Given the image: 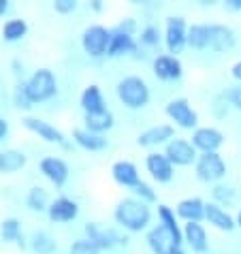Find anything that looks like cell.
<instances>
[{
	"label": "cell",
	"mask_w": 241,
	"mask_h": 254,
	"mask_svg": "<svg viewBox=\"0 0 241 254\" xmlns=\"http://www.w3.org/2000/svg\"><path fill=\"white\" fill-rule=\"evenodd\" d=\"M113 218L124 231L141 233L152 222V207L137 196H126V199L118 201L116 209H113Z\"/></svg>",
	"instance_id": "obj_1"
},
{
	"label": "cell",
	"mask_w": 241,
	"mask_h": 254,
	"mask_svg": "<svg viewBox=\"0 0 241 254\" xmlns=\"http://www.w3.org/2000/svg\"><path fill=\"white\" fill-rule=\"evenodd\" d=\"M116 94L120 98V103H122L126 109H132V111L147 107V103H150V98H152L150 86H147V81L139 75L122 77V79L116 83Z\"/></svg>",
	"instance_id": "obj_2"
},
{
	"label": "cell",
	"mask_w": 241,
	"mask_h": 254,
	"mask_svg": "<svg viewBox=\"0 0 241 254\" xmlns=\"http://www.w3.org/2000/svg\"><path fill=\"white\" fill-rule=\"evenodd\" d=\"M226 160L222 158L220 152H211V154H198V160L194 165V175L198 182L203 184H220L226 178Z\"/></svg>",
	"instance_id": "obj_3"
},
{
	"label": "cell",
	"mask_w": 241,
	"mask_h": 254,
	"mask_svg": "<svg viewBox=\"0 0 241 254\" xmlns=\"http://www.w3.org/2000/svg\"><path fill=\"white\" fill-rule=\"evenodd\" d=\"M165 114L173 122V126H177V128L192 130V132L198 128V114H196V109L190 105L188 98H183V96L171 98V101L165 105Z\"/></svg>",
	"instance_id": "obj_4"
},
{
	"label": "cell",
	"mask_w": 241,
	"mask_h": 254,
	"mask_svg": "<svg viewBox=\"0 0 241 254\" xmlns=\"http://www.w3.org/2000/svg\"><path fill=\"white\" fill-rule=\"evenodd\" d=\"M26 90H28V96H30L32 105L43 103V101H49V98L58 92V81H56V77L49 68H39V70H34L32 77L26 81Z\"/></svg>",
	"instance_id": "obj_5"
},
{
	"label": "cell",
	"mask_w": 241,
	"mask_h": 254,
	"mask_svg": "<svg viewBox=\"0 0 241 254\" xmlns=\"http://www.w3.org/2000/svg\"><path fill=\"white\" fill-rule=\"evenodd\" d=\"M188 24L183 15H169L165 22V45L171 56L181 54L188 47Z\"/></svg>",
	"instance_id": "obj_6"
},
{
	"label": "cell",
	"mask_w": 241,
	"mask_h": 254,
	"mask_svg": "<svg viewBox=\"0 0 241 254\" xmlns=\"http://www.w3.org/2000/svg\"><path fill=\"white\" fill-rule=\"evenodd\" d=\"M111 34L113 30L105 28L101 24H92L88 26L81 34V45L83 52L92 58H101V56H107L109 52V43H111Z\"/></svg>",
	"instance_id": "obj_7"
},
{
	"label": "cell",
	"mask_w": 241,
	"mask_h": 254,
	"mask_svg": "<svg viewBox=\"0 0 241 254\" xmlns=\"http://www.w3.org/2000/svg\"><path fill=\"white\" fill-rule=\"evenodd\" d=\"M165 154L173 162V167H190V165H196L198 160V150L192 145L190 139L175 137L165 145Z\"/></svg>",
	"instance_id": "obj_8"
},
{
	"label": "cell",
	"mask_w": 241,
	"mask_h": 254,
	"mask_svg": "<svg viewBox=\"0 0 241 254\" xmlns=\"http://www.w3.org/2000/svg\"><path fill=\"white\" fill-rule=\"evenodd\" d=\"M224 132L218 130L216 126H198V128L192 132V145L198 150V154H211V152H218L220 147L224 145Z\"/></svg>",
	"instance_id": "obj_9"
},
{
	"label": "cell",
	"mask_w": 241,
	"mask_h": 254,
	"mask_svg": "<svg viewBox=\"0 0 241 254\" xmlns=\"http://www.w3.org/2000/svg\"><path fill=\"white\" fill-rule=\"evenodd\" d=\"M145 169L152 175L154 182L158 184H169L175 178V167L173 162L167 158L165 152H150L145 156Z\"/></svg>",
	"instance_id": "obj_10"
},
{
	"label": "cell",
	"mask_w": 241,
	"mask_h": 254,
	"mask_svg": "<svg viewBox=\"0 0 241 254\" xmlns=\"http://www.w3.org/2000/svg\"><path fill=\"white\" fill-rule=\"evenodd\" d=\"M152 70L156 75V79L160 81H180L183 77V64L177 56L171 54H160L156 56L152 62Z\"/></svg>",
	"instance_id": "obj_11"
},
{
	"label": "cell",
	"mask_w": 241,
	"mask_h": 254,
	"mask_svg": "<svg viewBox=\"0 0 241 254\" xmlns=\"http://www.w3.org/2000/svg\"><path fill=\"white\" fill-rule=\"evenodd\" d=\"M237 45V32L226 24H209V52L226 54Z\"/></svg>",
	"instance_id": "obj_12"
},
{
	"label": "cell",
	"mask_w": 241,
	"mask_h": 254,
	"mask_svg": "<svg viewBox=\"0 0 241 254\" xmlns=\"http://www.w3.org/2000/svg\"><path fill=\"white\" fill-rule=\"evenodd\" d=\"M205 220H207L209 227H214L222 233H231V231L237 229L235 216H233L226 207L218 205L214 201H207V205H205Z\"/></svg>",
	"instance_id": "obj_13"
},
{
	"label": "cell",
	"mask_w": 241,
	"mask_h": 254,
	"mask_svg": "<svg viewBox=\"0 0 241 254\" xmlns=\"http://www.w3.org/2000/svg\"><path fill=\"white\" fill-rule=\"evenodd\" d=\"M86 235H88L86 239H90L98 250H109L116 244H126V239L120 237L113 229H107L98 222H88L86 224Z\"/></svg>",
	"instance_id": "obj_14"
},
{
	"label": "cell",
	"mask_w": 241,
	"mask_h": 254,
	"mask_svg": "<svg viewBox=\"0 0 241 254\" xmlns=\"http://www.w3.org/2000/svg\"><path fill=\"white\" fill-rule=\"evenodd\" d=\"M175 139V126L173 124H154L150 128H145L143 132H139L137 143L141 147H156L162 143H169V141Z\"/></svg>",
	"instance_id": "obj_15"
},
{
	"label": "cell",
	"mask_w": 241,
	"mask_h": 254,
	"mask_svg": "<svg viewBox=\"0 0 241 254\" xmlns=\"http://www.w3.org/2000/svg\"><path fill=\"white\" fill-rule=\"evenodd\" d=\"M22 124H24L30 132H34V135H39V139L47 141V143H60V145H66V141H64V135H62V130H58L54 124L45 122V120L28 116V118H24V120H22Z\"/></svg>",
	"instance_id": "obj_16"
},
{
	"label": "cell",
	"mask_w": 241,
	"mask_h": 254,
	"mask_svg": "<svg viewBox=\"0 0 241 254\" xmlns=\"http://www.w3.org/2000/svg\"><path fill=\"white\" fill-rule=\"evenodd\" d=\"M111 178L116 184H120L122 188H137L141 182V175H139V169L134 162L130 160H116L111 165Z\"/></svg>",
	"instance_id": "obj_17"
},
{
	"label": "cell",
	"mask_w": 241,
	"mask_h": 254,
	"mask_svg": "<svg viewBox=\"0 0 241 254\" xmlns=\"http://www.w3.org/2000/svg\"><path fill=\"white\" fill-rule=\"evenodd\" d=\"M181 229H183V244L192 252L203 254L209 250V237L203 222H183Z\"/></svg>",
	"instance_id": "obj_18"
},
{
	"label": "cell",
	"mask_w": 241,
	"mask_h": 254,
	"mask_svg": "<svg viewBox=\"0 0 241 254\" xmlns=\"http://www.w3.org/2000/svg\"><path fill=\"white\" fill-rule=\"evenodd\" d=\"M205 205H207V201H203L201 196H186L175 205V214L183 222H203Z\"/></svg>",
	"instance_id": "obj_19"
},
{
	"label": "cell",
	"mask_w": 241,
	"mask_h": 254,
	"mask_svg": "<svg viewBox=\"0 0 241 254\" xmlns=\"http://www.w3.org/2000/svg\"><path fill=\"white\" fill-rule=\"evenodd\" d=\"M145 239H147V246H150V250L154 254H167L171 248H181V244L175 239L173 233L167 231L162 224L150 229V233H147Z\"/></svg>",
	"instance_id": "obj_20"
},
{
	"label": "cell",
	"mask_w": 241,
	"mask_h": 254,
	"mask_svg": "<svg viewBox=\"0 0 241 254\" xmlns=\"http://www.w3.org/2000/svg\"><path fill=\"white\" fill-rule=\"evenodd\" d=\"M39 169L54 186H64L68 180V165L58 156H45L39 162Z\"/></svg>",
	"instance_id": "obj_21"
},
{
	"label": "cell",
	"mask_w": 241,
	"mask_h": 254,
	"mask_svg": "<svg viewBox=\"0 0 241 254\" xmlns=\"http://www.w3.org/2000/svg\"><path fill=\"white\" fill-rule=\"evenodd\" d=\"M77 214H79V205L68 199V196H58L49 203V209H47V216L52 222H70L75 220Z\"/></svg>",
	"instance_id": "obj_22"
},
{
	"label": "cell",
	"mask_w": 241,
	"mask_h": 254,
	"mask_svg": "<svg viewBox=\"0 0 241 254\" xmlns=\"http://www.w3.org/2000/svg\"><path fill=\"white\" fill-rule=\"evenodd\" d=\"M137 49H139V41H134L132 34H126V32L113 30L107 56H109V58H120V56H128V54H134V52H137Z\"/></svg>",
	"instance_id": "obj_23"
},
{
	"label": "cell",
	"mask_w": 241,
	"mask_h": 254,
	"mask_svg": "<svg viewBox=\"0 0 241 254\" xmlns=\"http://www.w3.org/2000/svg\"><path fill=\"white\" fill-rule=\"evenodd\" d=\"M73 141L88 152H101V150H105V147H109L107 137L96 135V132H92L88 128H75L73 130Z\"/></svg>",
	"instance_id": "obj_24"
},
{
	"label": "cell",
	"mask_w": 241,
	"mask_h": 254,
	"mask_svg": "<svg viewBox=\"0 0 241 254\" xmlns=\"http://www.w3.org/2000/svg\"><path fill=\"white\" fill-rule=\"evenodd\" d=\"M116 124V118H113L111 109H103V111H96V114H86V128L96 132V135H103L113 128Z\"/></svg>",
	"instance_id": "obj_25"
},
{
	"label": "cell",
	"mask_w": 241,
	"mask_h": 254,
	"mask_svg": "<svg viewBox=\"0 0 241 254\" xmlns=\"http://www.w3.org/2000/svg\"><path fill=\"white\" fill-rule=\"evenodd\" d=\"M158 224H162L167 231H171L177 242L183 244V229L180 227V218H177L173 207H169V205H165V203H160V205H158Z\"/></svg>",
	"instance_id": "obj_26"
},
{
	"label": "cell",
	"mask_w": 241,
	"mask_h": 254,
	"mask_svg": "<svg viewBox=\"0 0 241 254\" xmlns=\"http://www.w3.org/2000/svg\"><path fill=\"white\" fill-rule=\"evenodd\" d=\"M81 107H83L86 114H96V111L107 109L103 92H101V88H98L96 83H90V86L81 92Z\"/></svg>",
	"instance_id": "obj_27"
},
{
	"label": "cell",
	"mask_w": 241,
	"mask_h": 254,
	"mask_svg": "<svg viewBox=\"0 0 241 254\" xmlns=\"http://www.w3.org/2000/svg\"><path fill=\"white\" fill-rule=\"evenodd\" d=\"M28 162V156L19 150H4L0 152V173H17Z\"/></svg>",
	"instance_id": "obj_28"
},
{
	"label": "cell",
	"mask_w": 241,
	"mask_h": 254,
	"mask_svg": "<svg viewBox=\"0 0 241 254\" xmlns=\"http://www.w3.org/2000/svg\"><path fill=\"white\" fill-rule=\"evenodd\" d=\"M188 47L194 49V52H207L209 24H192L188 28Z\"/></svg>",
	"instance_id": "obj_29"
},
{
	"label": "cell",
	"mask_w": 241,
	"mask_h": 254,
	"mask_svg": "<svg viewBox=\"0 0 241 254\" xmlns=\"http://www.w3.org/2000/svg\"><path fill=\"white\" fill-rule=\"evenodd\" d=\"M28 32V24L24 19H9L2 26V39L9 41V43H15V41H22Z\"/></svg>",
	"instance_id": "obj_30"
},
{
	"label": "cell",
	"mask_w": 241,
	"mask_h": 254,
	"mask_svg": "<svg viewBox=\"0 0 241 254\" xmlns=\"http://www.w3.org/2000/svg\"><path fill=\"white\" fill-rule=\"evenodd\" d=\"M211 196H214V203L229 209V205H233L235 199H237V190L233 186H229V184H222V182H220V184H216L214 188H211Z\"/></svg>",
	"instance_id": "obj_31"
},
{
	"label": "cell",
	"mask_w": 241,
	"mask_h": 254,
	"mask_svg": "<svg viewBox=\"0 0 241 254\" xmlns=\"http://www.w3.org/2000/svg\"><path fill=\"white\" fill-rule=\"evenodd\" d=\"M26 205L34 209V211H45L49 209V201H47V190L41 186H32L30 192L26 196Z\"/></svg>",
	"instance_id": "obj_32"
},
{
	"label": "cell",
	"mask_w": 241,
	"mask_h": 254,
	"mask_svg": "<svg viewBox=\"0 0 241 254\" xmlns=\"http://www.w3.org/2000/svg\"><path fill=\"white\" fill-rule=\"evenodd\" d=\"M0 235H2L4 242H17L22 244L19 239H22V227H19V220L17 218H4L2 222H0Z\"/></svg>",
	"instance_id": "obj_33"
},
{
	"label": "cell",
	"mask_w": 241,
	"mask_h": 254,
	"mask_svg": "<svg viewBox=\"0 0 241 254\" xmlns=\"http://www.w3.org/2000/svg\"><path fill=\"white\" fill-rule=\"evenodd\" d=\"M32 250L37 252V254H52V252L56 250L54 237H52V235H47L45 231L34 233V237H32Z\"/></svg>",
	"instance_id": "obj_34"
},
{
	"label": "cell",
	"mask_w": 241,
	"mask_h": 254,
	"mask_svg": "<svg viewBox=\"0 0 241 254\" xmlns=\"http://www.w3.org/2000/svg\"><path fill=\"white\" fill-rule=\"evenodd\" d=\"M160 39H165V37H160L158 26L147 24L145 28H141L139 45H143V47H158V45H160Z\"/></svg>",
	"instance_id": "obj_35"
},
{
	"label": "cell",
	"mask_w": 241,
	"mask_h": 254,
	"mask_svg": "<svg viewBox=\"0 0 241 254\" xmlns=\"http://www.w3.org/2000/svg\"><path fill=\"white\" fill-rule=\"evenodd\" d=\"M132 192H134V196H137V199H141L143 203H147V205L158 201V194H156V190H154L150 184H147V182H141L137 188H132Z\"/></svg>",
	"instance_id": "obj_36"
},
{
	"label": "cell",
	"mask_w": 241,
	"mask_h": 254,
	"mask_svg": "<svg viewBox=\"0 0 241 254\" xmlns=\"http://www.w3.org/2000/svg\"><path fill=\"white\" fill-rule=\"evenodd\" d=\"M68 254H101V250H98L90 239H77L68 248Z\"/></svg>",
	"instance_id": "obj_37"
},
{
	"label": "cell",
	"mask_w": 241,
	"mask_h": 254,
	"mask_svg": "<svg viewBox=\"0 0 241 254\" xmlns=\"http://www.w3.org/2000/svg\"><path fill=\"white\" fill-rule=\"evenodd\" d=\"M15 105L17 107H22V109H30L32 107V101H30L28 90H26V81L15 86Z\"/></svg>",
	"instance_id": "obj_38"
},
{
	"label": "cell",
	"mask_w": 241,
	"mask_h": 254,
	"mask_svg": "<svg viewBox=\"0 0 241 254\" xmlns=\"http://www.w3.org/2000/svg\"><path fill=\"white\" fill-rule=\"evenodd\" d=\"M224 98H226V103H229L233 109H239V111H241V86L226 90Z\"/></svg>",
	"instance_id": "obj_39"
},
{
	"label": "cell",
	"mask_w": 241,
	"mask_h": 254,
	"mask_svg": "<svg viewBox=\"0 0 241 254\" xmlns=\"http://www.w3.org/2000/svg\"><path fill=\"white\" fill-rule=\"evenodd\" d=\"M54 9L64 15V13H70V11L77 9V2H75V0H56V2H54Z\"/></svg>",
	"instance_id": "obj_40"
},
{
	"label": "cell",
	"mask_w": 241,
	"mask_h": 254,
	"mask_svg": "<svg viewBox=\"0 0 241 254\" xmlns=\"http://www.w3.org/2000/svg\"><path fill=\"white\" fill-rule=\"evenodd\" d=\"M134 26H137V24H134V19H132V17H126L124 22H120V24L116 26V30L126 32V34H132V37H134Z\"/></svg>",
	"instance_id": "obj_41"
},
{
	"label": "cell",
	"mask_w": 241,
	"mask_h": 254,
	"mask_svg": "<svg viewBox=\"0 0 241 254\" xmlns=\"http://www.w3.org/2000/svg\"><path fill=\"white\" fill-rule=\"evenodd\" d=\"M231 77H233V79H235V81L239 83V86H241V60H237L235 64L231 66Z\"/></svg>",
	"instance_id": "obj_42"
},
{
	"label": "cell",
	"mask_w": 241,
	"mask_h": 254,
	"mask_svg": "<svg viewBox=\"0 0 241 254\" xmlns=\"http://www.w3.org/2000/svg\"><path fill=\"white\" fill-rule=\"evenodd\" d=\"M6 132H9V124H6V120L0 116V141L6 137Z\"/></svg>",
	"instance_id": "obj_43"
},
{
	"label": "cell",
	"mask_w": 241,
	"mask_h": 254,
	"mask_svg": "<svg viewBox=\"0 0 241 254\" xmlns=\"http://www.w3.org/2000/svg\"><path fill=\"white\" fill-rule=\"evenodd\" d=\"M226 9H231V11H241V0H226Z\"/></svg>",
	"instance_id": "obj_44"
},
{
	"label": "cell",
	"mask_w": 241,
	"mask_h": 254,
	"mask_svg": "<svg viewBox=\"0 0 241 254\" xmlns=\"http://www.w3.org/2000/svg\"><path fill=\"white\" fill-rule=\"evenodd\" d=\"M6 9H9V2H6V0H0V15H4Z\"/></svg>",
	"instance_id": "obj_45"
},
{
	"label": "cell",
	"mask_w": 241,
	"mask_h": 254,
	"mask_svg": "<svg viewBox=\"0 0 241 254\" xmlns=\"http://www.w3.org/2000/svg\"><path fill=\"white\" fill-rule=\"evenodd\" d=\"M235 220H237V229H241V207L237 209V214H235Z\"/></svg>",
	"instance_id": "obj_46"
},
{
	"label": "cell",
	"mask_w": 241,
	"mask_h": 254,
	"mask_svg": "<svg viewBox=\"0 0 241 254\" xmlns=\"http://www.w3.org/2000/svg\"><path fill=\"white\" fill-rule=\"evenodd\" d=\"M167 254H186V252H183V248H171Z\"/></svg>",
	"instance_id": "obj_47"
},
{
	"label": "cell",
	"mask_w": 241,
	"mask_h": 254,
	"mask_svg": "<svg viewBox=\"0 0 241 254\" xmlns=\"http://www.w3.org/2000/svg\"><path fill=\"white\" fill-rule=\"evenodd\" d=\"M92 6H94L96 11H101V9H103V2H101V0H94V2H92Z\"/></svg>",
	"instance_id": "obj_48"
}]
</instances>
